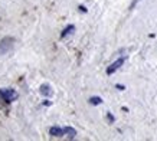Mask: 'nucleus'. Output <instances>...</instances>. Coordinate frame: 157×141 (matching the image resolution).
I'll return each mask as SVG.
<instances>
[{"label":"nucleus","mask_w":157,"mask_h":141,"mask_svg":"<svg viewBox=\"0 0 157 141\" xmlns=\"http://www.w3.org/2000/svg\"><path fill=\"white\" fill-rule=\"evenodd\" d=\"M65 130V135L68 137V138H75V135H76V130L75 128H72V127H65L63 128Z\"/></svg>","instance_id":"7"},{"label":"nucleus","mask_w":157,"mask_h":141,"mask_svg":"<svg viewBox=\"0 0 157 141\" xmlns=\"http://www.w3.org/2000/svg\"><path fill=\"white\" fill-rule=\"evenodd\" d=\"M49 135L53 138H61L65 135V130L61 127H51L49 128Z\"/></svg>","instance_id":"4"},{"label":"nucleus","mask_w":157,"mask_h":141,"mask_svg":"<svg viewBox=\"0 0 157 141\" xmlns=\"http://www.w3.org/2000/svg\"><path fill=\"white\" fill-rule=\"evenodd\" d=\"M0 98L3 99L6 104H10L19 98V94L14 90H12V88H2L0 90Z\"/></svg>","instance_id":"1"},{"label":"nucleus","mask_w":157,"mask_h":141,"mask_svg":"<svg viewBox=\"0 0 157 141\" xmlns=\"http://www.w3.org/2000/svg\"><path fill=\"white\" fill-rule=\"evenodd\" d=\"M90 104L91 105H101L102 104V98H100V97H91Z\"/></svg>","instance_id":"8"},{"label":"nucleus","mask_w":157,"mask_h":141,"mask_svg":"<svg viewBox=\"0 0 157 141\" xmlns=\"http://www.w3.org/2000/svg\"><path fill=\"white\" fill-rule=\"evenodd\" d=\"M138 2H140V0H133V3L130 5V9H134V7L137 6V3H138Z\"/></svg>","instance_id":"10"},{"label":"nucleus","mask_w":157,"mask_h":141,"mask_svg":"<svg viewBox=\"0 0 157 141\" xmlns=\"http://www.w3.org/2000/svg\"><path fill=\"white\" fill-rule=\"evenodd\" d=\"M13 45H14V39L10 38V36H6L0 40V56L2 55H6L9 53L12 49H13Z\"/></svg>","instance_id":"2"},{"label":"nucleus","mask_w":157,"mask_h":141,"mask_svg":"<svg viewBox=\"0 0 157 141\" xmlns=\"http://www.w3.org/2000/svg\"><path fill=\"white\" fill-rule=\"evenodd\" d=\"M39 92H40L43 97H51V95L53 94V91H52V88H51V85H49V84H42V85H40Z\"/></svg>","instance_id":"5"},{"label":"nucleus","mask_w":157,"mask_h":141,"mask_svg":"<svg viewBox=\"0 0 157 141\" xmlns=\"http://www.w3.org/2000/svg\"><path fill=\"white\" fill-rule=\"evenodd\" d=\"M107 120H108V122L109 124H114V121H115V118H114V115L111 112H107Z\"/></svg>","instance_id":"9"},{"label":"nucleus","mask_w":157,"mask_h":141,"mask_svg":"<svg viewBox=\"0 0 157 141\" xmlns=\"http://www.w3.org/2000/svg\"><path fill=\"white\" fill-rule=\"evenodd\" d=\"M115 88H117V90H120V91H123L124 90V85H115Z\"/></svg>","instance_id":"12"},{"label":"nucleus","mask_w":157,"mask_h":141,"mask_svg":"<svg viewBox=\"0 0 157 141\" xmlns=\"http://www.w3.org/2000/svg\"><path fill=\"white\" fill-rule=\"evenodd\" d=\"M125 59H127L125 56H121V58H118L117 61L113 62V63H111V65L107 68V75H113V74H115V72H117V70H118L120 68L124 65Z\"/></svg>","instance_id":"3"},{"label":"nucleus","mask_w":157,"mask_h":141,"mask_svg":"<svg viewBox=\"0 0 157 141\" xmlns=\"http://www.w3.org/2000/svg\"><path fill=\"white\" fill-rule=\"evenodd\" d=\"M74 32H75V26H74V25H68L67 28L62 30L61 39H65L67 36H69V35H71V33H74Z\"/></svg>","instance_id":"6"},{"label":"nucleus","mask_w":157,"mask_h":141,"mask_svg":"<svg viewBox=\"0 0 157 141\" xmlns=\"http://www.w3.org/2000/svg\"><path fill=\"white\" fill-rule=\"evenodd\" d=\"M79 12H84V13H86V7H84V6H79Z\"/></svg>","instance_id":"11"}]
</instances>
